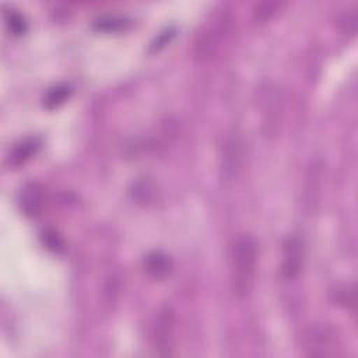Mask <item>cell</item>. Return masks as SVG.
I'll use <instances>...</instances> for the list:
<instances>
[{"label": "cell", "mask_w": 358, "mask_h": 358, "mask_svg": "<svg viewBox=\"0 0 358 358\" xmlns=\"http://www.w3.org/2000/svg\"><path fill=\"white\" fill-rule=\"evenodd\" d=\"M334 345H336L334 334L323 327L312 329L305 338L306 355H310V357L330 355Z\"/></svg>", "instance_id": "5b68a950"}, {"label": "cell", "mask_w": 358, "mask_h": 358, "mask_svg": "<svg viewBox=\"0 0 358 358\" xmlns=\"http://www.w3.org/2000/svg\"><path fill=\"white\" fill-rule=\"evenodd\" d=\"M42 239H43V245L52 250V252H60L63 249V239L60 238V235L53 231V229H48L42 234Z\"/></svg>", "instance_id": "7c38bea8"}, {"label": "cell", "mask_w": 358, "mask_h": 358, "mask_svg": "<svg viewBox=\"0 0 358 358\" xmlns=\"http://www.w3.org/2000/svg\"><path fill=\"white\" fill-rule=\"evenodd\" d=\"M6 25H7L8 31L15 36L24 35L28 28L25 18L14 10H10L8 13H6Z\"/></svg>", "instance_id": "8fae6325"}, {"label": "cell", "mask_w": 358, "mask_h": 358, "mask_svg": "<svg viewBox=\"0 0 358 358\" xmlns=\"http://www.w3.org/2000/svg\"><path fill=\"white\" fill-rule=\"evenodd\" d=\"M144 270L154 280H165L173 270V263L164 252H151L144 260Z\"/></svg>", "instance_id": "52a82bcc"}, {"label": "cell", "mask_w": 358, "mask_h": 358, "mask_svg": "<svg viewBox=\"0 0 358 358\" xmlns=\"http://www.w3.org/2000/svg\"><path fill=\"white\" fill-rule=\"evenodd\" d=\"M173 329H175V319L173 313L169 308H165L159 312L155 330H154V340L155 348H158L159 354L169 355L172 343H173Z\"/></svg>", "instance_id": "277c9868"}, {"label": "cell", "mask_w": 358, "mask_h": 358, "mask_svg": "<svg viewBox=\"0 0 358 358\" xmlns=\"http://www.w3.org/2000/svg\"><path fill=\"white\" fill-rule=\"evenodd\" d=\"M39 147H41V143L38 138H27L20 141L8 154V165L13 168L24 165L36 154Z\"/></svg>", "instance_id": "ba28073f"}, {"label": "cell", "mask_w": 358, "mask_h": 358, "mask_svg": "<svg viewBox=\"0 0 358 358\" xmlns=\"http://www.w3.org/2000/svg\"><path fill=\"white\" fill-rule=\"evenodd\" d=\"M175 35L173 29H165L162 31L157 38L155 41L151 43V48H150V52H158L161 50L165 45H168V42L171 41V38Z\"/></svg>", "instance_id": "4fadbf2b"}, {"label": "cell", "mask_w": 358, "mask_h": 358, "mask_svg": "<svg viewBox=\"0 0 358 358\" xmlns=\"http://www.w3.org/2000/svg\"><path fill=\"white\" fill-rule=\"evenodd\" d=\"M45 199V187L38 182H31L21 189L18 196V204L21 211L27 217H36L43 210Z\"/></svg>", "instance_id": "3957f363"}, {"label": "cell", "mask_w": 358, "mask_h": 358, "mask_svg": "<svg viewBox=\"0 0 358 358\" xmlns=\"http://www.w3.org/2000/svg\"><path fill=\"white\" fill-rule=\"evenodd\" d=\"M242 144L236 137L228 138L222 144L221 166L227 179H234L242 166Z\"/></svg>", "instance_id": "8992f818"}, {"label": "cell", "mask_w": 358, "mask_h": 358, "mask_svg": "<svg viewBox=\"0 0 358 358\" xmlns=\"http://www.w3.org/2000/svg\"><path fill=\"white\" fill-rule=\"evenodd\" d=\"M71 90L67 85H56L53 88H50L45 96H43V106L48 110H53L57 109L59 106H62L70 96Z\"/></svg>", "instance_id": "30bf717a"}, {"label": "cell", "mask_w": 358, "mask_h": 358, "mask_svg": "<svg viewBox=\"0 0 358 358\" xmlns=\"http://www.w3.org/2000/svg\"><path fill=\"white\" fill-rule=\"evenodd\" d=\"M302 262H303V249H302L301 241L295 236L287 239L282 249L281 275L285 280H294L301 273Z\"/></svg>", "instance_id": "7a4b0ae2"}, {"label": "cell", "mask_w": 358, "mask_h": 358, "mask_svg": "<svg viewBox=\"0 0 358 358\" xmlns=\"http://www.w3.org/2000/svg\"><path fill=\"white\" fill-rule=\"evenodd\" d=\"M259 246L253 236H239L231 250V289L238 299L248 298L256 282Z\"/></svg>", "instance_id": "6da1fadb"}, {"label": "cell", "mask_w": 358, "mask_h": 358, "mask_svg": "<svg viewBox=\"0 0 358 358\" xmlns=\"http://www.w3.org/2000/svg\"><path fill=\"white\" fill-rule=\"evenodd\" d=\"M282 7H284L282 1H275V0L262 1L255 7L253 20L256 21V24H266L270 20H273L277 15V13L281 11Z\"/></svg>", "instance_id": "9c48e42d"}]
</instances>
